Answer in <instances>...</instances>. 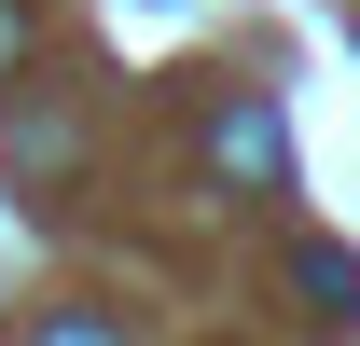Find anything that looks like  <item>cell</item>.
Here are the masks:
<instances>
[{
  "instance_id": "3",
  "label": "cell",
  "mask_w": 360,
  "mask_h": 346,
  "mask_svg": "<svg viewBox=\"0 0 360 346\" xmlns=\"http://www.w3.org/2000/svg\"><path fill=\"white\" fill-rule=\"evenodd\" d=\"M42 346H111V319H42Z\"/></svg>"
},
{
  "instance_id": "4",
  "label": "cell",
  "mask_w": 360,
  "mask_h": 346,
  "mask_svg": "<svg viewBox=\"0 0 360 346\" xmlns=\"http://www.w3.org/2000/svg\"><path fill=\"white\" fill-rule=\"evenodd\" d=\"M14 42H28V14H14V0H0V70H14Z\"/></svg>"
},
{
  "instance_id": "2",
  "label": "cell",
  "mask_w": 360,
  "mask_h": 346,
  "mask_svg": "<svg viewBox=\"0 0 360 346\" xmlns=\"http://www.w3.org/2000/svg\"><path fill=\"white\" fill-rule=\"evenodd\" d=\"M222 167H277V125H264V111H222Z\"/></svg>"
},
{
  "instance_id": "1",
  "label": "cell",
  "mask_w": 360,
  "mask_h": 346,
  "mask_svg": "<svg viewBox=\"0 0 360 346\" xmlns=\"http://www.w3.org/2000/svg\"><path fill=\"white\" fill-rule=\"evenodd\" d=\"M291 277H305V305H333V319H347V305H360V263L333 250V236H319V250H291Z\"/></svg>"
}]
</instances>
